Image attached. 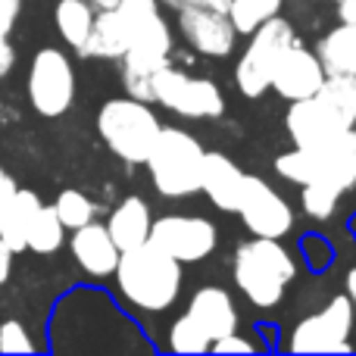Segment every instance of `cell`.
I'll list each match as a JSON object with an SVG mask.
<instances>
[{
	"label": "cell",
	"mask_w": 356,
	"mask_h": 356,
	"mask_svg": "<svg viewBox=\"0 0 356 356\" xmlns=\"http://www.w3.org/2000/svg\"><path fill=\"white\" fill-rule=\"evenodd\" d=\"M213 341L188 319V313H181L178 319L169 325V334H166V350L172 353H209Z\"/></svg>",
	"instance_id": "27"
},
{
	"label": "cell",
	"mask_w": 356,
	"mask_h": 356,
	"mask_svg": "<svg viewBox=\"0 0 356 356\" xmlns=\"http://www.w3.org/2000/svg\"><path fill=\"white\" fill-rule=\"evenodd\" d=\"M13 259H16V253L0 241V288H3V284L10 282V275H13Z\"/></svg>",
	"instance_id": "37"
},
{
	"label": "cell",
	"mask_w": 356,
	"mask_h": 356,
	"mask_svg": "<svg viewBox=\"0 0 356 356\" xmlns=\"http://www.w3.org/2000/svg\"><path fill=\"white\" fill-rule=\"evenodd\" d=\"M16 69V47L10 44V38H0V81Z\"/></svg>",
	"instance_id": "35"
},
{
	"label": "cell",
	"mask_w": 356,
	"mask_h": 356,
	"mask_svg": "<svg viewBox=\"0 0 356 356\" xmlns=\"http://www.w3.org/2000/svg\"><path fill=\"white\" fill-rule=\"evenodd\" d=\"M69 253H72L75 266L85 272L94 282H104V278H113L119 263V247L113 244L110 232H106L104 222H88L81 228H72V238H69Z\"/></svg>",
	"instance_id": "16"
},
{
	"label": "cell",
	"mask_w": 356,
	"mask_h": 356,
	"mask_svg": "<svg viewBox=\"0 0 356 356\" xmlns=\"http://www.w3.org/2000/svg\"><path fill=\"white\" fill-rule=\"evenodd\" d=\"M275 172L294 184H332L334 191L347 194L356 188V129L341 131L338 138L319 144V147H294L275 160Z\"/></svg>",
	"instance_id": "5"
},
{
	"label": "cell",
	"mask_w": 356,
	"mask_h": 356,
	"mask_svg": "<svg viewBox=\"0 0 356 356\" xmlns=\"http://www.w3.org/2000/svg\"><path fill=\"white\" fill-rule=\"evenodd\" d=\"M203 154H207L203 144L191 131L178 129V125H163L147 160H144L156 194L166 200H181V197L197 194Z\"/></svg>",
	"instance_id": "4"
},
{
	"label": "cell",
	"mask_w": 356,
	"mask_h": 356,
	"mask_svg": "<svg viewBox=\"0 0 356 356\" xmlns=\"http://www.w3.org/2000/svg\"><path fill=\"white\" fill-rule=\"evenodd\" d=\"M116 10L122 13V19L129 22L131 35H135V29H141L147 19H154L160 13V0H119Z\"/></svg>",
	"instance_id": "30"
},
{
	"label": "cell",
	"mask_w": 356,
	"mask_h": 356,
	"mask_svg": "<svg viewBox=\"0 0 356 356\" xmlns=\"http://www.w3.org/2000/svg\"><path fill=\"white\" fill-rule=\"evenodd\" d=\"M175 50V35L169 29V22L163 19V13H156L154 19L135 29L131 35V44L125 50L122 63V75H131V79H150L156 69L169 66Z\"/></svg>",
	"instance_id": "15"
},
{
	"label": "cell",
	"mask_w": 356,
	"mask_h": 356,
	"mask_svg": "<svg viewBox=\"0 0 356 356\" xmlns=\"http://www.w3.org/2000/svg\"><path fill=\"white\" fill-rule=\"evenodd\" d=\"M19 13H22V0H0V38H10Z\"/></svg>",
	"instance_id": "33"
},
{
	"label": "cell",
	"mask_w": 356,
	"mask_h": 356,
	"mask_svg": "<svg viewBox=\"0 0 356 356\" xmlns=\"http://www.w3.org/2000/svg\"><path fill=\"white\" fill-rule=\"evenodd\" d=\"M113 282H116V294L125 309L138 316H160L169 313L181 297L184 269L178 259L147 241L135 250L119 253Z\"/></svg>",
	"instance_id": "1"
},
{
	"label": "cell",
	"mask_w": 356,
	"mask_h": 356,
	"mask_svg": "<svg viewBox=\"0 0 356 356\" xmlns=\"http://www.w3.org/2000/svg\"><path fill=\"white\" fill-rule=\"evenodd\" d=\"M150 88H154V104L166 106L169 113H175L181 119L225 116V94H222V88L209 79H200V75L181 72L172 63L150 75Z\"/></svg>",
	"instance_id": "9"
},
{
	"label": "cell",
	"mask_w": 356,
	"mask_h": 356,
	"mask_svg": "<svg viewBox=\"0 0 356 356\" xmlns=\"http://www.w3.org/2000/svg\"><path fill=\"white\" fill-rule=\"evenodd\" d=\"M325 79L328 75H325V69H322L316 50L303 47L294 38L291 47L278 56L275 69H272L269 91H275L282 100L294 104V100H303V97H309V94H316Z\"/></svg>",
	"instance_id": "14"
},
{
	"label": "cell",
	"mask_w": 356,
	"mask_h": 356,
	"mask_svg": "<svg viewBox=\"0 0 356 356\" xmlns=\"http://www.w3.org/2000/svg\"><path fill=\"white\" fill-rule=\"evenodd\" d=\"M284 129L294 147L307 150L332 141L347 129H356V79L328 75L316 94L288 106Z\"/></svg>",
	"instance_id": "3"
},
{
	"label": "cell",
	"mask_w": 356,
	"mask_h": 356,
	"mask_svg": "<svg viewBox=\"0 0 356 356\" xmlns=\"http://www.w3.org/2000/svg\"><path fill=\"white\" fill-rule=\"evenodd\" d=\"M16 191H19L16 178L6 172L3 166H0V219H3V213H6V207H10V200L16 197Z\"/></svg>",
	"instance_id": "34"
},
{
	"label": "cell",
	"mask_w": 356,
	"mask_h": 356,
	"mask_svg": "<svg viewBox=\"0 0 356 356\" xmlns=\"http://www.w3.org/2000/svg\"><path fill=\"white\" fill-rule=\"evenodd\" d=\"M284 6V0H228V19H232L234 31L250 35L263 22H269L272 16H278Z\"/></svg>",
	"instance_id": "25"
},
{
	"label": "cell",
	"mask_w": 356,
	"mask_h": 356,
	"mask_svg": "<svg viewBox=\"0 0 356 356\" xmlns=\"http://www.w3.org/2000/svg\"><path fill=\"white\" fill-rule=\"evenodd\" d=\"M178 13V31L184 44L209 60H225L238 47V31H234L228 13L209 10V6H181Z\"/></svg>",
	"instance_id": "13"
},
{
	"label": "cell",
	"mask_w": 356,
	"mask_h": 356,
	"mask_svg": "<svg viewBox=\"0 0 356 356\" xmlns=\"http://www.w3.org/2000/svg\"><path fill=\"white\" fill-rule=\"evenodd\" d=\"M25 94L38 116H66L75 100V66L66 50L41 47L31 56L29 75H25Z\"/></svg>",
	"instance_id": "10"
},
{
	"label": "cell",
	"mask_w": 356,
	"mask_h": 356,
	"mask_svg": "<svg viewBox=\"0 0 356 356\" xmlns=\"http://www.w3.org/2000/svg\"><path fill=\"white\" fill-rule=\"evenodd\" d=\"M131 44V29L119 10H100L94 13V25L88 41L81 44L79 56L85 60H122Z\"/></svg>",
	"instance_id": "19"
},
{
	"label": "cell",
	"mask_w": 356,
	"mask_h": 356,
	"mask_svg": "<svg viewBox=\"0 0 356 356\" xmlns=\"http://www.w3.org/2000/svg\"><path fill=\"white\" fill-rule=\"evenodd\" d=\"M38 207H41V197L29 188H19L16 197L10 200V207H6L3 219H0V241L13 253L25 250V232H29V222L35 219Z\"/></svg>",
	"instance_id": "22"
},
{
	"label": "cell",
	"mask_w": 356,
	"mask_h": 356,
	"mask_svg": "<svg viewBox=\"0 0 356 356\" xmlns=\"http://www.w3.org/2000/svg\"><path fill=\"white\" fill-rule=\"evenodd\" d=\"M104 225H106V232H110L113 244H116L119 250H135V247L147 244V238H150V225H154L150 203L138 194L125 197V200L110 213V219H106Z\"/></svg>",
	"instance_id": "20"
},
{
	"label": "cell",
	"mask_w": 356,
	"mask_h": 356,
	"mask_svg": "<svg viewBox=\"0 0 356 356\" xmlns=\"http://www.w3.org/2000/svg\"><path fill=\"white\" fill-rule=\"evenodd\" d=\"M54 22L60 38L69 44V47L79 54L81 44L88 41L94 25V6L88 0H56L54 6Z\"/></svg>",
	"instance_id": "23"
},
{
	"label": "cell",
	"mask_w": 356,
	"mask_h": 356,
	"mask_svg": "<svg viewBox=\"0 0 356 356\" xmlns=\"http://www.w3.org/2000/svg\"><path fill=\"white\" fill-rule=\"evenodd\" d=\"M188 319L207 334L209 341H219L225 334H232L238 328L241 316L234 307V297L228 294L219 284H207V288H197L188 300Z\"/></svg>",
	"instance_id": "17"
},
{
	"label": "cell",
	"mask_w": 356,
	"mask_h": 356,
	"mask_svg": "<svg viewBox=\"0 0 356 356\" xmlns=\"http://www.w3.org/2000/svg\"><path fill=\"white\" fill-rule=\"evenodd\" d=\"M63 244H66V225L60 222L54 207L41 203L35 219L29 222V232H25V250L38 253V257H54Z\"/></svg>",
	"instance_id": "24"
},
{
	"label": "cell",
	"mask_w": 356,
	"mask_h": 356,
	"mask_svg": "<svg viewBox=\"0 0 356 356\" xmlns=\"http://www.w3.org/2000/svg\"><path fill=\"white\" fill-rule=\"evenodd\" d=\"M319 3H334V0H319Z\"/></svg>",
	"instance_id": "41"
},
{
	"label": "cell",
	"mask_w": 356,
	"mask_h": 356,
	"mask_svg": "<svg viewBox=\"0 0 356 356\" xmlns=\"http://www.w3.org/2000/svg\"><path fill=\"white\" fill-rule=\"evenodd\" d=\"M338 3V22H356V0H334Z\"/></svg>",
	"instance_id": "38"
},
{
	"label": "cell",
	"mask_w": 356,
	"mask_h": 356,
	"mask_svg": "<svg viewBox=\"0 0 356 356\" xmlns=\"http://www.w3.org/2000/svg\"><path fill=\"white\" fill-rule=\"evenodd\" d=\"M344 284H347V291H344V294H347V297H350V303H353V307H356V266H353V269H350V272H347Z\"/></svg>",
	"instance_id": "39"
},
{
	"label": "cell",
	"mask_w": 356,
	"mask_h": 356,
	"mask_svg": "<svg viewBox=\"0 0 356 356\" xmlns=\"http://www.w3.org/2000/svg\"><path fill=\"white\" fill-rule=\"evenodd\" d=\"M38 341L19 319H3L0 322V353H35Z\"/></svg>",
	"instance_id": "29"
},
{
	"label": "cell",
	"mask_w": 356,
	"mask_h": 356,
	"mask_svg": "<svg viewBox=\"0 0 356 356\" xmlns=\"http://www.w3.org/2000/svg\"><path fill=\"white\" fill-rule=\"evenodd\" d=\"M250 41H247L244 54L238 56V66H234V85L244 97L257 100L269 91V79H272V69H275L278 56L291 47L294 41V25L278 13L272 16L269 22H263L257 31H250Z\"/></svg>",
	"instance_id": "8"
},
{
	"label": "cell",
	"mask_w": 356,
	"mask_h": 356,
	"mask_svg": "<svg viewBox=\"0 0 356 356\" xmlns=\"http://www.w3.org/2000/svg\"><path fill=\"white\" fill-rule=\"evenodd\" d=\"M163 122L154 106L135 97H110L97 110V131L104 144L129 166H144Z\"/></svg>",
	"instance_id": "6"
},
{
	"label": "cell",
	"mask_w": 356,
	"mask_h": 356,
	"mask_svg": "<svg viewBox=\"0 0 356 356\" xmlns=\"http://www.w3.org/2000/svg\"><path fill=\"white\" fill-rule=\"evenodd\" d=\"M316 56L325 75L356 79V22H338L332 31H325L316 44Z\"/></svg>",
	"instance_id": "21"
},
{
	"label": "cell",
	"mask_w": 356,
	"mask_h": 356,
	"mask_svg": "<svg viewBox=\"0 0 356 356\" xmlns=\"http://www.w3.org/2000/svg\"><path fill=\"white\" fill-rule=\"evenodd\" d=\"M300 247H303V257H307V266H309V269H316V272L325 269V266L332 263V257H334L332 247H328V241H322L319 234H309V238H303Z\"/></svg>",
	"instance_id": "32"
},
{
	"label": "cell",
	"mask_w": 356,
	"mask_h": 356,
	"mask_svg": "<svg viewBox=\"0 0 356 356\" xmlns=\"http://www.w3.org/2000/svg\"><path fill=\"white\" fill-rule=\"evenodd\" d=\"M88 3L94 6V13H100V10H116L119 0H88Z\"/></svg>",
	"instance_id": "40"
},
{
	"label": "cell",
	"mask_w": 356,
	"mask_h": 356,
	"mask_svg": "<svg viewBox=\"0 0 356 356\" xmlns=\"http://www.w3.org/2000/svg\"><path fill=\"white\" fill-rule=\"evenodd\" d=\"M232 278L250 307L269 309L282 307L288 288L297 282V263L282 238H257L238 244L232 257Z\"/></svg>",
	"instance_id": "2"
},
{
	"label": "cell",
	"mask_w": 356,
	"mask_h": 356,
	"mask_svg": "<svg viewBox=\"0 0 356 356\" xmlns=\"http://www.w3.org/2000/svg\"><path fill=\"white\" fill-rule=\"evenodd\" d=\"M244 169L225 156L222 150H207L200 166V191L207 200L222 213H238L241 188H244Z\"/></svg>",
	"instance_id": "18"
},
{
	"label": "cell",
	"mask_w": 356,
	"mask_h": 356,
	"mask_svg": "<svg viewBox=\"0 0 356 356\" xmlns=\"http://www.w3.org/2000/svg\"><path fill=\"white\" fill-rule=\"evenodd\" d=\"M54 209H56V216H60V222L66 225V232L88 225V222H94L97 213H100L97 203H94L85 191H75V188L60 191L56 200H54Z\"/></svg>",
	"instance_id": "26"
},
{
	"label": "cell",
	"mask_w": 356,
	"mask_h": 356,
	"mask_svg": "<svg viewBox=\"0 0 356 356\" xmlns=\"http://www.w3.org/2000/svg\"><path fill=\"white\" fill-rule=\"evenodd\" d=\"M213 353H259L266 350L263 341H253V338H244V334L234 328L232 334H225V338L213 341V347H209Z\"/></svg>",
	"instance_id": "31"
},
{
	"label": "cell",
	"mask_w": 356,
	"mask_h": 356,
	"mask_svg": "<svg viewBox=\"0 0 356 356\" xmlns=\"http://www.w3.org/2000/svg\"><path fill=\"white\" fill-rule=\"evenodd\" d=\"M238 216L247 225V232L257 234V238H284V234L294 232L291 203L259 175H244Z\"/></svg>",
	"instance_id": "12"
},
{
	"label": "cell",
	"mask_w": 356,
	"mask_h": 356,
	"mask_svg": "<svg viewBox=\"0 0 356 356\" xmlns=\"http://www.w3.org/2000/svg\"><path fill=\"white\" fill-rule=\"evenodd\" d=\"M150 244L160 247L178 263H203L213 257L219 247V228L207 216H184V213H169L154 219L150 225Z\"/></svg>",
	"instance_id": "11"
},
{
	"label": "cell",
	"mask_w": 356,
	"mask_h": 356,
	"mask_svg": "<svg viewBox=\"0 0 356 356\" xmlns=\"http://www.w3.org/2000/svg\"><path fill=\"white\" fill-rule=\"evenodd\" d=\"M356 307L347 294H334L322 309L303 316L284 338L291 353H353Z\"/></svg>",
	"instance_id": "7"
},
{
	"label": "cell",
	"mask_w": 356,
	"mask_h": 356,
	"mask_svg": "<svg viewBox=\"0 0 356 356\" xmlns=\"http://www.w3.org/2000/svg\"><path fill=\"white\" fill-rule=\"evenodd\" d=\"M163 3L172 6V10H181V6H209V10L228 13V0H163Z\"/></svg>",
	"instance_id": "36"
},
{
	"label": "cell",
	"mask_w": 356,
	"mask_h": 356,
	"mask_svg": "<svg viewBox=\"0 0 356 356\" xmlns=\"http://www.w3.org/2000/svg\"><path fill=\"white\" fill-rule=\"evenodd\" d=\"M341 191H334L332 184H322V181H313V184H303L300 188V203H303V213L316 222H325L334 216L338 209V200H341Z\"/></svg>",
	"instance_id": "28"
}]
</instances>
